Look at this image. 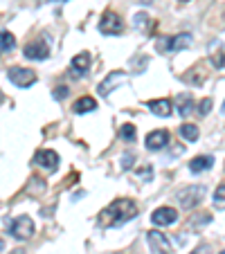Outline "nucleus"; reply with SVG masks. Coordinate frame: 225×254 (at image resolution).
Returning <instances> with one entry per match:
<instances>
[{
    "instance_id": "obj_1",
    "label": "nucleus",
    "mask_w": 225,
    "mask_h": 254,
    "mask_svg": "<svg viewBox=\"0 0 225 254\" xmlns=\"http://www.w3.org/2000/svg\"><path fill=\"white\" fill-rule=\"evenodd\" d=\"M138 216V205L131 198H117L113 200L108 207L99 211V218H97V225L108 230V227H122L124 223H129L131 218Z\"/></svg>"
},
{
    "instance_id": "obj_2",
    "label": "nucleus",
    "mask_w": 225,
    "mask_h": 254,
    "mask_svg": "<svg viewBox=\"0 0 225 254\" xmlns=\"http://www.w3.org/2000/svg\"><path fill=\"white\" fill-rule=\"evenodd\" d=\"M207 196V189L203 187V185H189V187L180 189L178 191V205L182 207V209H194V207H198L203 202V198Z\"/></svg>"
},
{
    "instance_id": "obj_3",
    "label": "nucleus",
    "mask_w": 225,
    "mask_h": 254,
    "mask_svg": "<svg viewBox=\"0 0 225 254\" xmlns=\"http://www.w3.org/2000/svg\"><path fill=\"white\" fill-rule=\"evenodd\" d=\"M7 79H9L14 86H18V88H29V86H34V83H36V72L29 70V67L14 65V67H9V70H7Z\"/></svg>"
},
{
    "instance_id": "obj_4",
    "label": "nucleus",
    "mask_w": 225,
    "mask_h": 254,
    "mask_svg": "<svg viewBox=\"0 0 225 254\" xmlns=\"http://www.w3.org/2000/svg\"><path fill=\"white\" fill-rule=\"evenodd\" d=\"M99 32L106 34V36H117V34L124 32V23L122 18L115 14V11H104V16L99 18Z\"/></svg>"
},
{
    "instance_id": "obj_5",
    "label": "nucleus",
    "mask_w": 225,
    "mask_h": 254,
    "mask_svg": "<svg viewBox=\"0 0 225 254\" xmlns=\"http://www.w3.org/2000/svg\"><path fill=\"white\" fill-rule=\"evenodd\" d=\"M9 234L14 236L16 241H27L29 236L34 234V223L29 216H18V218H14L9 225Z\"/></svg>"
},
{
    "instance_id": "obj_6",
    "label": "nucleus",
    "mask_w": 225,
    "mask_h": 254,
    "mask_svg": "<svg viewBox=\"0 0 225 254\" xmlns=\"http://www.w3.org/2000/svg\"><path fill=\"white\" fill-rule=\"evenodd\" d=\"M147 241H149V245H151V250H153V254H171L173 252L169 239L162 234V232H158V230H151V232H149Z\"/></svg>"
},
{
    "instance_id": "obj_7",
    "label": "nucleus",
    "mask_w": 225,
    "mask_h": 254,
    "mask_svg": "<svg viewBox=\"0 0 225 254\" xmlns=\"http://www.w3.org/2000/svg\"><path fill=\"white\" fill-rule=\"evenodd\" d=\"M34 162L39 164L41 169H45L48 173H52L59 169V153L52 149H41L39 153L34 155Z\"/></svg>"
},
{
    "instance_id": "obj_8",
    "label": "nucleus",
    "mask_w": 225,
    "mask_h": 254,
    "mask_svg": "<svg viewBox=\"0 0 225 254\" xmlns=\"http://www.w3.org/2000/svg\"><path fill=\"white\" fill-rule=\"evenodd\" d=\"M178 221V211L173 207H158V209L151 214V223L158 227H164V225H173Z\"/></svg>"
},
{
    "instance_id": "obj_9",
    "label": "nucleus",
    "mask_w": 225,
    "mask_h": 254,
    "mask_svg": "<svg viewBox=\"0 0 225 254\" xmlns=\"http://www.w3.org/2000/svg\"><path fill=\"white\" fill-rule=\"evenodd\" d=\"M124 81H126V72L115 70V72H110L108 77H106L104 81L99 83V88H97V90H99V95H101V97H108L110 92H113V88L120 86V83H124Z\"/></svg>"
},
{
    "instance_id": "obj_10",
    "label": "nucleus",
    "mask_w": 225,
    "mask_h": 254,
    "mask_svg": "<svg viewBox=\"0 0 225 254\" xmlns=\"http://www.w3.org/2000/svg\"><path fill=\"white\" fill-rule=\"evenodd\" d=\"M50 57V48L45 41H34V43L25 45V59H32V61H45Z\"/></svg>"
},
{
    "instance_id": "obj_11",
    "label": "nucleus",
    "mask_w": 225,
    "mask_h": 254,
    "mask_svg": "<svg viewBox=\"0 0 225 254\" xmlns=\"http://www.w3.org/2000/svg\"><path fill=\"white\" fill-rule=\"evenodd\" d=\"M147 149L149 151H162L169 144V133L167 130H153V133L147 135Z\"/></svg>"
},
{
    "instance_id": "obj_12",
    "label": "nucleus",
    "mask_w": 225,
    "mask_h": 254,
    "mask_svg": "<svg viewBox=\"0 0 225 254\" xmlns=\"http://www.w3.org/2000/svg\"><path fill=\"white\" fill-rule=\"evenodd\" d=\"M147 106H149V111L158 117H169L173 113V106L169 99H153V101H149Z\"/></svg>"
},
{
    "instance_id": "obj_13",
    "label": "nucleus",
    "mask_w": 225,
    "mask_h": 254,
    "mask_svg": "<svg viewBox=\"0 0 225 254\" xmlns=\"http://www.w3.org/2000/svg\"><path fill=\"white\" fill-rule=\"evenodd\" d=\"M192 45V36L189 34H176V36H171V39H167V52H178V50H185Z\"/></svg>"
},
{
    "instance_id": "obj_14",
    "label": "nucleus",
    "mask_w": 225,
    "mask_h": 254,
    "mask_svg": "<svg viewBox=\"0 0 225 254\" xmlns=\"http://www.w3.org/2000/svg\"><path fill=\"white\" fill-rule=\"evenodd\" d=\"M95 108H97V99H95V97H79V99L72 104V113H77V115L92 113Z\"/></svg>"
},
{
    "instance_id": "obj_15",
    "label": "nucleus",
    "mask_w": 225,
    "mask_h": 254,
    "mask_svg": "<svg viewBox=\"0 0 225 254\" xmlns=\"http://www.w3.org/2000/svg\"><path fill=\"white\" fill-rule=\"evenodd\" d=\"M212 164H214V158H212V155H198V158H194L192 162H189V171L203 173V171H207V169H212Z\"/></svg>"
},
{
    "instance_id": "obj_16",
    "label": "nucleus",
    "mask_w": 225,
    "mask_h": 254,
    "mask_svg": "<svg viewBox=\"0 0 225 254\" xmlns=\"http://www.w3.org/2000/svg\"><path fill=\"white\" fill-rule=\"evenodd\" d=\"M88 67H90V54L88 52H81L72 59V72L75 74H86Z\"/></svg>"
},
{
    "instance_id": "obj_17",
    "label": "nucleus",
    "mask_w": 225,
    "mask_h": 254,
    "mask_svg": "<svg viewBox=\"0 0 225 254\" xmlns=\"http://www.w3.org/2000/svg\"><path fill=\"white\" fill-rule=\"evenodd\" d=\"M192 111H194V99H192V95H180V97H178V113H180L182 117H187Z\"/></svg>"
},
{
    "instance_id": "obj_18",
    "label": "nucleus",
    "mask_w": 225,
    "mask_h": 254,
    "mask_svg": "<svg viewBox=\"0 0 225 254\" xmlns=\"http://www.w3.org/2000/svg\"><path fill=\"white\" fill-rule=\"evenodd\" d=\"M180 135L187 142H196L198 139V126L196 124H182L180 126Z\"/></svg>"
},
{
    "instance_id": "obj_19",
    "label": "nucleus",
    "mask_w": 225,
    "mask_h": 254,
    "mask_svg": "<svg viewBox=\"0 0 225 254\" xmlns=\"http://www.w3.org/2000/svg\"><path fill=\"white\" fill-rule=\"evenodd\" d=\"M0 43H2V52H5V54H9L11 50L16 48V39H14V34H11V32H7V29H5V32L0 34Z\"/></svg>"
},
{
    "instance_id": "obj_20",
    "label": "nucleus",
    "mask_w": 225,
    "mask_h": 254,
    "mask_svg": "<svg viewBox=\"0 0 225 254\" xmlns=\"http://www.w3.org/2000/svg\"><path fill=\"white\" fill-rule=\"evenodd\" d=\"M149 25H151V18H149L144 11H140V14H135V18H133V27L138 29V32H147L149 29Z\"/></svg>"
},
{
    "instance_id": "obj_21",
    "label": "nucleus",
    "mask_w": 225,
    "mask_h": 254,
    "mask_svg": "<svg viewBox=\"0 0 225 254\" xmlns=\"http://www.w3.org/2000/svg\"><path fill=\"white\" fill-rule=\"evenodd\" d=\"M214 207L216 209H225V185H219L214 191Z\"/></svg>"
},
{
    "instance_id": "obj_22",
    "label": "nucleus",
    "mask_w": 225,
    "mask_h": 254,
    "mask_svg": "<svg viewBox=\"0 0 225 254\" xmlns=\"http://www.w3.org/2000/svg\"><path fill=\"white\" fill-rule=\"evenodd\" d=\"M135 173H138L144 183H147V180H151V178H153V167H151V164H142V167L135 169Z\"/></svg>"
},
{
    "instance_id": "obj_23",
    "label": "nucleus",
    "mask_w": 225,
    "mask_h": 254,
    "mask_svg": "<svg viewBox=\"0 0 225 254\" xmlns=\"http://www.w3.org/2000/svg\"><path fill=\"white\" fill-rule=\"evenodd\" d=\"M120 135L124 139H129V142H133V139H135V126L133 124H124L120 128Z\"/></svg>"
},
{
    "instance_id": "obj_24",
    "label": "nucleus",
    "mask_w": 225,
    "mask_h": 254,
    "mask_svg": "<svg viewBox=\"0 0 225 254\" xmlns=\"http://www.w3.org/2000/svg\"><path fill=\"white\" fill-rule=\"evenodd\" d=\"M210 111H212V99L210 97H205V99L198 104V113H201V115H207Z\"/></svg>"
},
{
    "instance_id": "obj_25",
    "label": "nucleus",
    "mask_w": 225,
    "mask_h": 254,
    "mask_svg": "<svg viewBox=\"0 0 225 254\" xmlns=\"http://www.w3.org/2000/svg\"><path fill=\"white\" fill-rule=\"evenodd\" d=\"M68 97V88L66 86H57L54 88V99H66Z\"/></svg>"
},
{
    "instance_id": "obj_26",
    "label": "nucleus",
    "mask_w": 225,
    "mask_h": 254,
    "mask_svg": "<svg viewBox=\"0 0 225 254\" xmlns=\"http://www.w3.org/2000/svg\"><path fill=\"white\" fill-rule=\"evenodd\" d=\"M189 254H212V250H210V245H198L196 250H194V252H189Z\"/></svg>"
},
{
    "instance_id": "obj_27",
    "label": "nucleus",
    "mask_w": 225,
    "mask_h": 254,
    "mask_svg": "<svg viewBox=\"0 0 225 254\" xmlns=\"http://www.w3.org/2000/svg\"><path fill=\"white\" fill-rule=\"evenodd\" d=\"M122 160H124V162H122V169H131V164H133V155H131V153H126Z\"/></svg>"
},
{
    "instance_id": "obj_28",
    "label": "nucleus",
    "mask_w": 225,
    "mask_h": 254,
    "mask_svg": "<svg viewBox=\"0 0 225 254\" xmlns=\"http://www.w3.org/2000/svg\"><path fill=\"white\" fill-rule=\"evenodd\" d=\"M140 2H142V5H149V2H153V0H140Z\"/></svg>"
},
{
    "instance_id": "obj_29",
    "label": "nucleus",
    "mask_w": 225,
    "mask_h": 254,
    "mask_svg": "<svg viewBox=\"0 0 225 254\" xmlns=\"http://www.w3.org/2000/svg\"><path fill=\"white\" fill-rule=\"evenodd\" d=\"M45 2H63V0H45Z\"/></svg>"
},
{
    "instance_id": "obj_30",
    "label": "nucleus",
    "mask_w": 225,
    "mask_h": 254,
    "mask_svg": "<svg viewBox=\"0 0 225 254\" xmlns=\"http://www.w3.org/2000/svg\"><path fill=\"white\" fill-rule=\"evenodd\" d=\"M14 254H23V250H14Z\"/></svg>"
},
{
    "instance_id": "obj_31",
    "label": "nucleus",
    "mask_w": 225,
    "mask_h": 254,
    "mask_svg": "<svg viewBox=\"0 0 225 254\" xmlns=\"http://www.w3.org/2000/svg\"><path fill=\"white\" fill-rule=\"evenodd\" d=\"M221 111H223V115H225V101H223V108H221Z\"/></svg>"
},
{
    "instance_id": "obj_32",
    "label": "nucleus",
    "mask_w": 225,
    "mask_h": 254,
    "mask_svg": "<svg viewBox=\"0 0 225 254\" xmlns=\"http://www.w3.org/2000/svg\"><path fill=\"white\" fill-rule=\"evenodd\" d=\"M178 2H189V0H178Z\"/></svg>"
},
{
    "instance_id": "obj_33",
    "label": "nucleus",
    "mask_w": 225,
    "mask_h": 254,
    "mask_svg": "<svg viewBox=\"0 0 225 254\" xmlns=\"http://www.w3.org/2000/svg\"><path fill=\"white\" fill-rule=\"evenodd\" d=\"M110 254H122V252H110Z\"/></svg>"
},
{
    "instance_id": "obj_34",
    "label": "nucleus",
    "mask_w": 225,
    "mask_h": 254,
    "mask_svg": "<svg viewBox=\"0 0 225 254\" xmlns=\"http://www.w3.org/2000/svg\"><path fill=\"white\" fill-rule=\"evenodd\" d=\"M221 254H225V250H223V252H221Z\"/></svg>"
}]
</instances>
